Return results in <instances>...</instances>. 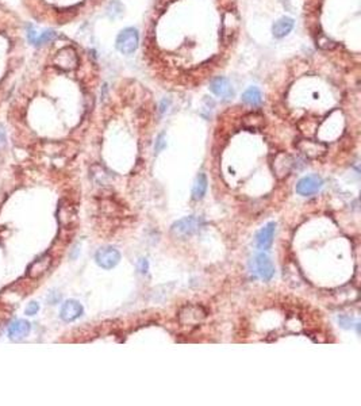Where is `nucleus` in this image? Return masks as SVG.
<instances>
[{"instance_id": "13", "label": "nucleus", "mask_w": 361, "mask_h": 406, "mask_svg": "<svg viewBox=\"0 0 361 406\" xmlns=\"http://www.w3.org/2000/svg\"><path fill=\"white\" fill-rule=\"evenodd\" d=\"M51 266V256L50 255H42L41 258H38L37 260H34L27 268V276L31 279H38L49 270V267Z\"/></svg>"}, {"instance_id": "27", "label": "nucleus", "mask_w": 361, "mask_h": 406, "mask_svg": "<svg viewBox=\"0 0 361 406\" xmlns=\"http://www.w3.org/2000/svg\"><path fill=\"white\" fill-rule=\"evenodd\" d=\"M27 38H29V42L33 43V45H35V42H37V31L33 29V27H29V31H27Z\"/></svg>"}, {"instance_id": "6", "label": "nucleus", "mask_w": 361, "mask_h": 406, "mask_svg": "<svg viewBox=\"0 0 361 406\" xmlns=\"http://www.w3.org/2000/svg\"><path fill=\"white\" fill-rule=\"evenodd\" d=\"M95 260H96L97 266L101 267V268L111 270L121 262V253L114 246H105V248H100L97 250L96 255H95Z\"/></svg>"}, {"instance_id": "2", "label": "nucleus", "mask_w": 361, "mask_h": 406, "mask_svg": "<svg viewBox=\"0 0 361 406\" xmlns=\"http://www.w3.org/2000/svg\"><path fill=\"white\" fill-rule=\"evenodd\" d=\"M139 43V35L137 29L134 27H127V29L122 30L119 35L117 37V42L115 46L122 55H133Z\"/></svg>"}, {"instance_id": "12", "label": "nucleus", "mask_w": 361, "mask_h": 406, "mask_svg": "<svg viewBox=\"0 0 361 406\" xmlns=\"http://www.w3.org/2000/svg\"><path fill=\"white\" fill-rule=\"evenodd\" d=\"M275 229L276 224L275 222H269L261 228L256 234V246L260 250H267L271 248L273 242V236H275Z\"/></svg>"}, {"instance_id": "21", "label": "nucleus", "mask_w": 361, "mask_h": 406, "mask_svg": "<svg viewBox=\"0 0 361 406\" xmlns=\"http://www.w3.org/2000/svg\"><path fill=\"white\" fill-rule=\"evenodd\" d=\"M56 37H57V33H56L55 30H46V31L41 33V35H38L35 46H42L45 43H49L50 41H53Z\"/></svg>"}, {"instance_id": "3", "label": "nucleus", "mask_w": 361, "mask_h": 406, "mask_svg": "<svg viewBox=\"0 0 361 406\" xmlns=\"http://www.w3.org/2000/svg\"><path fill=\"white\" fill-rule=\"evenodd\" d=\"M206 317L207 312L199 304H185L179 312V322L181 325L196 326L202 324Z\"/></svg>"}, {"instance_id": "7", "label": "nucleus", "mask_w": 361, "mask_h": 406, "mask_svg": "<svg viewBox=\"0 0 361 406\" xmlns=\"http://www.w3.org/2000/svg\"><path fill=\"white\" fill-rule=\"evenodd\" d=\"M324 186V180L318 175H308L304 176L296 184V192L302 196H310L318 192Z\"/></svg>"}, {"instance_id": "25", "label": "nucleus", "mask_w": 361, "mask_h": 406, "mask_svg": "<svg viewBox=\"0 0 361 406\" xmlns=\"http://www.w3.org/2000/svg\"><path fill=\"white\" fill-rule=\"evenodd\" d=\"M137 268L141 274H146L147 270H149V263H147L146 259H139L138 263H137Z\"/></svg>"}, {"instance_id": "10", "label": "nucleus", "mask_w": 361, "mask_h": 406, "mask_svg": "<svg viewBox=\"0 0 361 406\" xmlns=\"http://www.w3.org/2000/svg\"><path fill=\"white\" fill-rule=\"evenodd\" d=\"M210 89L211 92L223 100H230L231 97L234 96V89L225 77H215L210 83Z\"/></svg>"}, {"instance_id": "17", "label": "nucleus", "mask_w": 361, "mask_h": 406, "mask_svg": "<svg viewBox=\"0 0 361 406\" xmlns=\"http://www.w3.org/2000/svg\"><path fill=\"white\" fill-rule=\"evenodd\" d=\"M207 186H209V180L204 174H199L193 182L192 187V198L195 200H202L207 192Z\"/></svg>"}, {"instance_id": "16", "label": "nucleus", "mask_w": 361, "mask_h": 406, "mask_svg": "<svg viewBox=\"0 0 361 406\" xmlns=\"http://www.w3.org/2000/svg\"><path fill=\"white\" fill-rule=\"evenodd\" d=\"M292 29H294V19L288 17H283L273 23L272 34L275 38L280 39L284 38L286 35H288Z\"/></svg>"}, {"instance_id": "4", "label": "nucleus", "mask_w": 361, "mask_h": 406, "mask_svg": "<svg viewBox=\"0 0 361 406\" xmlns=\"http://www.w3.org/2000/svg\"><path fill=\"white\" fill-rule=\"evenodd\" d=\"M53 64L56 68H59L64 72H71L75 71L77 65H79V56L77 52L72 46H65L63 49H60L56 53L55 59H53Z\"/></svg>"}, {"instance_id": "28", "label": "nucleus", "mask_w": 361, "mask_h": 406, "mask_svg": "<svg viewBox=\"0 0 361 406\" xmlns=\"http://www.w3.org/2000/svg\"><path fill=\"white\" fill-rule=\"evenodd\" d=\"M338 321H340L342 328H350L353 324V320L350 317H346V320H345V317H340L338 318Z\"/></svg>"}, {"instance_id": "11", "label": "nucleus", "mask_w": 361, "mask_h": 406, "mask_svg": "<svg viewBox=\"0 0 361 406\" xmlns=\"http://www.w3.org/2000/svg\"><path fill=\"white\" fill-rule=\"evenodd\" d=\"M83 314V306L79 300L68 299L64 302L61 306V312H60V317L65 322H72L77 320Z\"/></svg>"}, {"instance_id": "5", "label": "nucleus", "mask_w": 361, "mask_h": 406, "mask_svg": "<svg viewBox=\"0 0 361 406\" xmlns=\"http://www.w3.org/2000/svg\"><path fill=\"white\" fill-rule=\"evenodd\" d=\"M250 267H252L253 274L259 276L260 279L265 280V282L272 279L273 275H275V266H273L272 260L264 252H260V253H257L254 256Z\"/></svg>"}, {"instance_id": "8", "label": "nucleus", "mask_w": 361, "mask_h": 406, "mask_svg": "<svg viewBox=\"0 0 361 406\" xmlns=\"http://www.w3.org/2000/svg\"><path fill=\"white\" fill-rule=\"evenodd\" d=\"M296 146L300 150V153H303L308 159H319V157L324 156L326 150H328L326 145L322 144V142L314 140H307V138H303V140L299 141Z\"/></svg>"}, {"instance_id": "26", "label": "nucleus", "mask_w": 361, "mask_h": 406, "mask_svg": "<svg viewBox=\"0 0 361 406\" xmlns=\"http://www.w3.org/2000/svg\"><path fill=\"white\" fill-rule=\"evenodd\" d=\"M7 144V135H6V130L3 125H0V150L5 148Z\"/></svg>"}, {"instance_id": "20", "label": "nucleus", "mask_w": 361, "mask_h": 406, "mask_svg": "<svg viewBox=\"0 0 361 406\" xmlns=\"http://www.w3.org/2000/svg\"><path fill=\"white\" fill-rule=\"evenodd\" d=\"M242 102L250 106H259L263 102V95H261L260 89L257 87H249L244 93H242Z\"/></svg>"}, {"instance_id": "9", "label": "nucleus", "mask_w": 361, "mask_h": 406, "mask_svg": "<svg viewBox=\"0 0 361 406\" xmlns=\"http://www.w3.org/2000/svg\"><path fill=\"white\" fill-rule=\"evenodd\" d=\"M273 172L279 179L286 178L294 168V159L287 153H279L273 160Z\"/></svg>"}, {"instance_id": "23", "label": "nucleus", "mask_w": 361, "mask_h": 406, "mask_svg": "<svg viewBox=\"0 0 361 406\" xmlns=\"http://www.w3.org/2000/svg\"><path fill=\"white\" fill-rule=\"evenodd\" d=\"M167 146V141H165V135L160 134L156 140V145H154V152L160 153L164 150V148Z\"/></svg>"}, {"instance_id": "24", "label": "nucleus", "mask_w": 361, "mask_h": 406, "mask_svg": "<svg viewBox=\"0 0 361 406\" xmlns=\"http://www.w3.org/2000/svg\"><path fill=\"white\" fill-rule=\"evenodd\" d=\"M38 310H39V304H38L37 302H30V303L27 304V308H26L25 313L27 314V316H35V314L38 313Z\"/></svg>"}, {"instance_id": "15", "label": "nucleus", "mask_w": 361, "mask_h": 406, "mask_svg": "<svg viewBox=\"0 0 361 406\" xmlns=\"http://www.w3.org/2000/svg\"><path fill=\"white\" fill-rule=\"evenodd\" d=\"M30 329H31V326H30L29 321H26V320H18V321L13 322L11 326H10L9 336L11 340L18 341V340L27 337L30 333Z\"/></svg>"}, {"instance_id": "14", "label": "nucleus", "mask_w": 361, "mask_h": 406, "mask_svg": "<svg viewBox=\"0 0 361 406\" xmlns=\"http://www.w3.org/2000/svg\"><path fill=\"white\" fill-rule=\"evenodd\" d=\"M238 18L234 13H226L223 15V22H222V39L226 43H229L233 39V35L237 33L238 30Z\"/></svg>"}, {"instance_id": "19", "label": "nucleus", "mask_w": 361, "mask_h": 406, "mask_svg": "<svg viewBox=\"0 0 361 406\" xmlns=\"http://www.w3.org/2000/svg\"><path fill=\"white\" fill-rule=\"evenodd\" d=\"M264 117L261 114H257V113H252V114H248L242 119V123L244 126L249 130H260L264 127Z\"/></svg>"}, {"instance_id": "1", "label": "nucleus", "mask_w": 361, "mask_h": 406, "mask_svg": "<svg viewBox=\"0 0 361 406\" xmlns=\"http://www.w3.org/2000/svg\"><path fill=\"white\" fill-rule=\"evenodd\" d=\"M202 225L203 220L200 217L189 216L176 221L172 225L171 230H172L173 236L179 237V238H188V237L193 236L195 233L199 232V229L202 228Z\"/></svg>"}, {"instance_id": "22", "label": "nucleus", "mask_w": 361, "mask_h": 406, "mask_svg": "<svg viewBox=\"0 0 361 406\" xmlns=\"http://www.w3.org/2000/svg\"><path fill=\"white\" fill-rule=\"evenodd\" d=\"M317 45L321 49H324V50H332V49H334L337 46L336 42L332 41L330 38H328L326 35H319V38L317 39Z\"/></svg>"}, {"instance_id": "18", "label": "nucleus", "mask_w": 361, "mask_h": 406, "mask_svg": "<svg viewBox=\"0 0 361 406\" xmlns=\"http://www.w3.org/2000/svg\"><path fill=\"white\" fill-rule=\"evenodd\" d=\"M59 221L63 226H72L76 222V210L71 205L60 206L59 209Z\"/></svg>"}]
</instances>
